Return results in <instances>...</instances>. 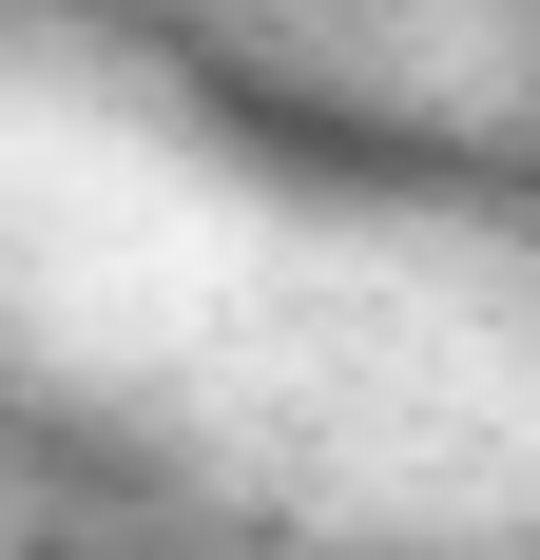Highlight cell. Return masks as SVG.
<instances>
[{
    "label": "cell",
    "instance_id": "cell-1",
    "mask_svg": "<svg viewBox=\"0 0 540 560\" xmlns=\"http://www.w3.org/2000/svg\"><path fill=\"white\" fill-rule=\"evenodd\" d=\"M116 560H136V541H116Z\"/></svg>",
    "mask_w": 540,
    "mask_h": 560
}]
</instances>
